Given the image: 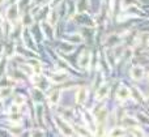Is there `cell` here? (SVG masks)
Wrapping results in <instances>:
<instances>
[{"instance_id": "10", "label": "cell", "mask_w": 149, "mask_h": 137, "mask_svg": "<svg viewBox=\"0 0 149 137\" xmlns=\"http://www.w3.org/2000/svg\"><path fill=\"white\" fill-rule=\"evenodd\" d=\"M24 102H25V99L21 98V97H17V98H16V103L21 104V103H24Z\"/></svg>"}, {"instance_id": "4", "label": "cell", "mask_w": 149, "mask_h": 137, "mask_svg": "<svg viewBox=\"0 0 149 137\" xmlns=\"http://www.w3.org/2000/svg\"><path fill=\"white\" fill-rule=\"evenodd\" d=\"M85 99H86V89L82 88V89H80L79 93H77V102L82 103V102H85Z\"/></svg>"}, {"instance_id": "1", "label": "cell", "mask_w": 149, "mask_h": 137, "mask_svg": "<svg viewBox=\"0 0 149 137\" xmlns=\"http://www.w3.org/2000/svg\"><path fill=\"white\" fill-rule=\"evenodd\" d=\"M18 10H17V5H12V7L8 9V13H7V17L9 21H15L18 16Z\"/></svg>"}, {"instance_id": "9", "label": "cell", "mask_w": 149, "mask_h": 137, "mask_svg": "<svg viewBox=\"0 0 149 137\" xmlns=\"http://www.w3.org/2000/svg\"><path fill=\"white\" fill-rule=\"evenodd\" d=\"M88 60H89V55L85 54V56L80 59V65H81V67H86V65H88Z\"/></svg>"}, {"instance_id": "3", "label": "cell", "mask_w": 149, "mask_h": 137, "mask_svg": "<svg viewBox=\"0 0 149 137\" xmlns=\"http://www.w3.org/2000/svg\"><path fill=\"white\" fill-rule=\"evenodd\" d=\"M118 97L119 99H127L130 97V89L126 88V86H122L118 90Z\"/></svg>"}, {"instance_id": "8", "label": "cell", "mask_w": 149, "mask_h": 137, "mask_svg": "<svg viewBox=\"0 0 149 137\" xmlns=\"http://www.w3.org/2000/svg\"><path fill=\"white\" fill-rule=\"evenodd\" d=\"M65 78H67V76L63 73V75H54V76L51 77V80H52V81H56V82H59V81H63V80H65Z\"/></svg>"}, {"instance_id": "7", "label": "cell", "mask_w": 149, "mask_h": 137, "mask_svg": "<svg viewBox=\"0 0 149 137\" xmlns=\"http://www.w3.org/2000/svg\"><path fill=\"white\" fill-rule=\"evenodd\" d=\"M59 95H60L59 91H54V93L50 95V103H52V104L56 103V102L59 101Z\"/></svg>"}, {"instance_id": "5", "label": "cell", "mask_w": 149, "mask_h": 137, "mask_svg": "<svg viewBox=\"0 0 149 137\" xmlns=\"http://www.w3.org/2000/svg\"><path fill=\"white\" fill-rule=\"evenodd\" d=\"M109 93V86L107 85H105V86H102V88L98 90V93H97V95H98V99H101V98H105V95Z\"/></svg>"}, {"instance_id": "12", "label": "cell", "mask_w": 149, "mask_h": 137, "mask_svg": "<svg viewBox=\"0 0 149 137\" xmlns=\"http://www.w3.org/2000/svg\"><path fill=\"white\" fill-rule=\"evenodd\" d=\"M5 1V0H0V4H3V3H4Z\"/></svg>"}, {"instance_id": "2", "label": "cell", "mask_w": 149, "mask_h": 137, "mask_svg": "<svg viewBox=\"0 0 149 137\" xmlns=\"http://www.w3.org/2000/svg\"><path fill=\"white\" fill-rule=\"evenodd\" d=\"M143 76H144V68L143 67H134V69H132V77L136 78V80H140Z\"/></svg>"}, {"instance_id": "11", "label": "cell", "mask_w": 149, "mask_h": 137, "mask_svg": "<svg viewBox=\"0 0 149 137\" xmlns=\"http://www.w3.org/2000/svg\"><path fill=\"white\" fill-rule=\"evenodd\" d=\"M111 135H123V131H111Z\"/></svg>"}, {"instance_id": "6", "label": "cell", "mask_w": 149, "mask_h": 137, "mask_svg": "<svg viewBox=\"0 0 149 137\" xmlns=\"http://www.w3.org/2000/svg\"><path fill=\"white\" fill-rule=\"evenodd\" d=\"M1 88H3V86H1ZM10 93H12V89H10V88L0 89V98H5V97H8Z\"/></svg>"}]
</instances>
